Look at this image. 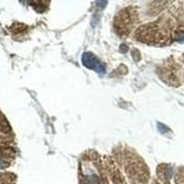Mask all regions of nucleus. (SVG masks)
Instances as JSON below:
<instances>
[{"label":"nucleus","mask_w":184,"mask_h":184,"mask_svg":"<svg viewBox=\"0 0 184 184\" xmlns=\"http://www.w3.org/2000/svg\"><path fill=\"white\" fill-rule=\"evenodd\" d=\"M82 64L87 67L88 69L95 70L100 74L105 73V66L100 61L92 54V53H85L82 55Z\"/></svg>","instance_id":"f257e3e1"}]
</instances>
